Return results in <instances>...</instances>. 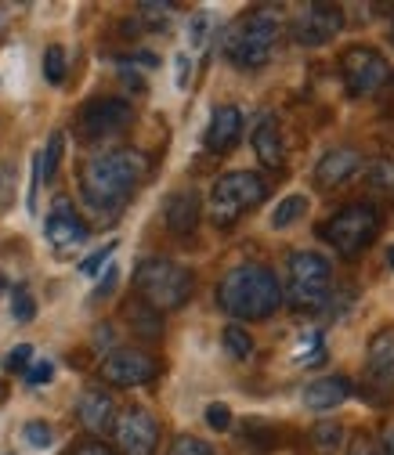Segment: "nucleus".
I'll return each instance as SVG.
<instances>
[{"label":"nucleus","instance_id":"393cba45","mask_svg":"<svg viewBox=\"0 0 394 455\" xmlns=\"http://www.w3.org/2000/svg\"><path fill=\"white\" fill-rule=\"evenodd\" d=\"M221 344H224V351H229V358H236V362H246L250 355H253V339H250V332L243 329V325H224V332H221Z\"/></svg>","mask_w":394,"mask_h":455},{"label":"nucleus","instance_id":"c03bdc74","mask_svg":"<svg viewBox=\"0 0 394 455\" xmlns=\"http://www.w3.org/2000/svg\"><path fill=\"white\" fill-rule=\"evenodd\" d=\"M4 29H8V8L0 4V36H4Z\"/></svg>","mask_w":394,"mask_h":455},{"label":"nucleus","instance_id":"7c9ffc66","mask_svg":"<svg viewBox=\"0 0 394 455\" xmlns=\"http://www.w3.org/2000/svg\"><path fill=\"white\" fill-rule=\"evenodd\" d=\"M166 455H213V448L196 434H178L174 444L166 448Z\"/></svg>","mask_w":394,"mask_h":455},{"label":"nucleus","instance_id":"a18cd8bd","mask_svg":"<svg viewBox=\"0 0 394 455\" xmlns=\"http://www.w3.org/2000/svg\"><path fill=\"white\" fill-rule=\"evenodd\" d=\"M4 290H8V275L0 271V297H4Z\"/></svg>","mask_w":394,"mask_h":455},{"label":"nucleus","instance_id":"a211bd4d","mask_svg":"<svg viewBox=\"0 0 394 455\" xmlns=\"http://www.w3.org/2000/svg\"><path fill=\"white\" fill-rule=\"evenodd\" d=\"M351 394H355V383L348 376H318L301 390V402L311 412H333V409H341Z\"/></svg>","mask_w":394,"mask_h":455},{"label":"nucleus","instance_id":"49530a36","mask_svg":"<svg viewBox=\"0 0 394 455\" xmlns=\"http://www.w3.org/2000/svg\"><path fill=\"white\" fill-rule=\"evenodd\" d=\"M0 402H8V383H0Z\"/></svg>","mask_w":394,"mask_h":455},{"label":"nucleus","instance_id":"dca6fc26","mask_svg":"<svg viewBox=\"0 0 394 455\" xmlns=\"http://www.w3.org/2000/svg\"><path fill=\"white\" fill-rule=\"evenodd\" d=\"M76 419L87 434L105 437V434H112V427H117V402H112L105 390L87 387L80 394V402H76Z\"/></svg>","mask_w":394,"mask_h":455},{"label":"nucleus","instance_id":"4468645a","mask_svg":"<svg viewBox=\"0 0 394 455\" xmlns=\"http://www.w3.org/2000/svg\"><path fill=\"white\" fill-rule=\"evenodd\" d=\"M243 141V112L236 105H217L210 112V124L203 131V145L213 156H229Z\"/></svg>","mask_w":394,"mask_h":455},{"label":"nucleus","instance_id":"412c9836","mask_svg":"<svg viewBox=\"0 0 394 455\" xmlns=\"http://www.w3.org/2000/svg\"><path fill=\"white\" fill-rule=\"evenodd\" d=\"M290 362H293V365H301V369H318V365L326 362V339H322V332H318V329H308V332H301V336H297Z\"/></svg>","mask_w":394,"mask_h":455},{"label":"nucleus","instance_id":"423d86ee","mask_svg":"<svg viewBox=\"0 0 394 455\" xmlns=\"http://www.w3.org/2000/svg\"><path fill=\"white\" fill-rule=\"evenodd\" d=\"M333 293V264L315 250H297L286 257V293L283 300L293 311H326V300Z\"/></svg>","mask_w":394,"mask_h":455},{"label":"nucleus","instance_id":"6e6552de","mask_svg":"<svg viewBox=\"0 0 394 455\" xmlns=\"http://www.w3.org/2000/svg\"><path fill=\"white\" fill-rule=\"evenodd\" d=\"M341 80L348 98H369L390 80V62L369 44H355L341 54Z\"/></svg>","mask_w":394,"mask_h":455},{"label":"nucleus","instance_id":"de8ad7c7","mask_svg":"<svg viewBox=\"0 0 394 455\" xmlns=\"http://www.w3.org/2000/svg\"><path fill=\"white\" fill-rule=\"evenodd\" d=\"M387 267H394V246L387 250Z\"/></svg>","mask_w":394,"mask_h":455},{"label":"nucleus","instance_id":"aec40b11","mask_svg":"<svg viewBox=\"0 0 394 455\" xmlns=\"http://www.w3.org/2000/svg\"><path fill=\"white\" fill-rule=\"evenodd\" d=\"M366 376H369V383L394 387V325L380 329V332L369 339V351H366Z\"/></svg>","mask_w":394,"mask_h":455},{"label":"nucleus","instance_id":"f257e3e1","mask_svg":"<svg viewBox=\"0 0 394 455\" xmlns=\"http://www.w3.org/2000/svg\"><path fill=\"white\" fill-rule=\"evenodd\" d=\"M149 174V159L138 148H112L80 166V192L94 213H120Z\"/></svg>","mask_w":394,"mask_h":455},{"label":"nucleus","instance_id":"39448f33","mask_svg":"<svg viewBox=\"0 0 394 455\" xmlns=\"http://www.w3.org/2000/svg\"><path fill=\"white\" fill-rule=\"evenodd\" d=\"M380 210L373 203H348L336 210L326 224H318V239H326L333 246L336 257L344 260H358L380 235Z\"/></svg>","mask_w":394,"mask_h":455},{"label":"nucleus","instance_id":"9d476101","mask_svg":"<svg viewBox=\"0 0 394 455\" xmlns=\"http://www.w3.org/2000/svg\"><path fill=\"white\" fill-rule=\"evenodd\" d=\"M344 22L348 19H344V8L341 4H304L293 15L290 36L301 47H326V44H333V36H341Z\"/></svg>","mask_w":394,"mask_h":455},{"label":"nucleus","instance_id":"9b49d317","mask_svg":"<svg viewBox=\"0 0 394 455\" xmlns=\"http://www.w3.org/2000/svg\"><path fill=\"white\" fill-rule=\"evenodd\" d=\"M98 372L109 387H145L159 376V362L138 347H117L101 358Z\"/></svg>","mask_w":394,"mask_h":455},{"label":"nucleus","instance_id":"0eeeda50","mask_svg":"<svg viewBox=\"0 0 394 455\" xmlns=\"http://www.w3.org/2000/svg\"><path fill=\"white\" fill-rule=\"evenodd\" d=\"M264 199H268V181L261 174H253V170H229V174H221L213 181L206 213L217 228H232L239 217L257 210Z\"/></svg>","mask_w":394,"mask_h":455},{"label":"nucleus","instance_id":"2eb2a0df","mask_svg":"<svg viewBox=\"0 0 394 455\" xmlns=\"http://www.w3.org/2000/svg\"><path fill=\"white\" fill-rule=\"evenodd\" d=\"M362 170V152L351 148V145H341V148H329L318 163H315V185L318 188H341L344 181H351Z\"/></svg>","mask_w":394,"mask_h":455},{"label":"nucleus","instance_id":"cd10ccee","mask_svg":"<svg viewBox=\"0 0 394 455\" xmlns=\"http://www.w3.org/2000/svg\"><path fill=\"white\" fill-rule=\"evenodd\" d=\"M174 8L171 4H138V26L141 29H163L171 22Z\"/></svg>","mask_w":394,"mask_h":455},{"label":"nucleus","instance_id":"5701e85b","mask_svg":"<svg viewBox=\"0 0 394 455\" xmlns=\"http://www.w3.org/2000/svg\"><path fill=\"white\" fill-rule=\"evenodd\" d=\"M308 206H311L308 196H286L283 203L271 210V228H275V232H286V228H293L308 213Z\"/></svg>","mask_w":394,"mask_h":455},{"label":"nucleus","instance_id":"20e7f679","mask_svg":"<svg viewBox=\"0 0 394 455\" xmlns=\"http://www.w3.org/2000/svg\"><path fill=\"white\" fill-rule=\"evenodd\" d=\"M278 29H283L278 8H257L229 29V36H224V54H229V62L236 69H261L271 62Z\"/></svg>","mask_w":394,"mask_h":455},{"label":"nucleus","instance_id":"79ce46f5","mask_svg":"<svg viewBox=\"0 0 394 455\" xmlns=\"http://www.w3.org/2000/svg\"><path fill=\"white\" fill-rule=\"evenodd\" d=\"M12 188H15V166L0 174V206H12Z\"/></svg>","mask_w":394,"mask_h":455},{"label":"nucleus","instance_id":"72a5a7b5","mask_svg":"<svg viewBox=\"0 0 394 455\" xmlns=\"http://www.w3.org/2000/svg\"><path fill=\"white\" fill-rule=\"evenodd\" d=\"M369 181H373V188L390 192L394 188V159H376L369 170Z\"/></svg>","mask_w":394,"mask_h":455},{"label":"nucleus","instance_id":"c9c22d12","mask_svg":"<svg viewBox=\"0 0 394 455\" xmlns=\"http://www.w3.org/2000/svg\"><path fill=\"white\" fill-rule=\"evenodd\" d=\"M29 362H33V347L29 344H19V347H12L4 355V372H26Z\"/></svg>","mask_w":394,"mask_h":455},{"label":"nucleus","instance_id":"f704fd0d","mask_svg":"<svg viewBox=\"0 0 394 455\" xmlns=\"http://www.w3.org/2000/svg\"><path fill=\"white\" fill-rule=\"evenodd\" d=\"M120 286V267L117 264H105L101 267V278H98V286H94V300H105L112 297V290Z\"/></svg>","mask_w":394,"mask_h":455},{"label":"nucleus","instance_id":"7ed1b4c3","mask_svg":"<svg viewBox=\"0 0 394 455\" xmlns=\"http://www.w3.org/2000/svg\"><path fill=\"white\" fill-rule=\"evenodd\" d=\"M134 290L141 297V304H149L152 311H181L192 300L196 278L185 264L171 260V257H145L134 267Z\"/></svg>","mask_w":394,"mask_h":455},{"label":"nucleus","instance_id":"1a4fd4ad","mask_svg":"<svg viewBox=\"0 0 394 455\" xmlns=\"http://www.w3.org/2000/svg\"><path fill=\"white\" fill-rule=\"evenodd\" d=\"M134 124V105L127 98H91L80 116H76V127H80V138L84 141H101V138H112Z\"/></svg>","mask_w":394,"mask_h":455},{"label":"nucleus","instance_id":"bb28decb","mask_svg":"<svg viewBox=\"0 0 394 455\" xmlns=\"http://www.w3.org/2000/svg\"><path fill=\"white\" fill-rule=\"evenodd\" d=\"M44 80L59 87L66 80V47L62 44H51L44 51Z\"/></svg>","mask_w":394,"mask_h":455},{"label":"nucleus","instance_id":"c756f323","mask_svg":"<svg viewBox=\"0 0 394 455\" xmlns=\"http://www.w3.org/2000/svg\"><path fill=\"white\" fill-rule=\"evenodd\" d=\"M12 318L15 322H33L36 318V300H33L29 286H15L12 290Z\"/></svg>","mask_w":394,"mask_h":455},{"label":"nucleus","instance_id":"ddd939ff","mask_svg":"<svg viewBox=\"0 0 394 455\" xmlns=\"http://www.w3.org/2000/svg\"><path fill=\"white\" fill-rule=\"evenodd\" d=\"M44 235H47V243L59 250V253H69V250H76V246L87 243L91 228L84 224V217L76 213V206H73L66 196H59V199L51 203V210H47Z\"/></svg>","mask_w":394,"mask_h":455},{"label":"nucleus","instance_id":"f03ea898","mask_svg":"<svg viewBox=\"0 0 394 455\" xmlns=\"http://www.w3.org/2000/svg\"><path fill=\"white\" fill-rule=\"evenodd\" d=\"M217 307L239 322H264L283 307V286L268 264H236L217 282Z\"/></svg>","mask_w":394,"mask_h":455},{"label":"nucleus","instance_id":"f3484780","mask_svg":"<svg viewBox=\"0 0 394 455\" xmlns=\"http://www.w3.org/2000/svg\"><path fill=\"white\" fill-rule=\"evenodd\" d=\"M203 217V199L196 188H181L174 196H166L163 203V224L171 235H192Z\"/></svg>","mask_w":394,"mask_h":455},{"label":"nucleus","instance_id":"473e14b6","mask_svg":"<svg viewBox=\"0 0 394 455\" xmlns=\"http://www.w3.org/2000/svg\"><path fill=\"white\" fill-rule=\"evenodd\" d=\"M203 419H206V427H210V430H217V434L232 430V409L224 405V402H210V405H206V412H203Z\"/></svg>","mask_w":394,"mask_h":455},{"label":"nucleus","instance_id":"4c0bfd02","mask_svg":"<svg viewBox=\"0 0 394 455\" xmlns=\"http://www.w3.org/2000/svg\"><path fill=\"white\" fill-rule=\"evenodd\" d=\"M206 33H210V15H206V12H196V15H192V26H189V40H192V47H203Z\"/></svg>","mask_w":394,"mask_h":455},{"label":"nucleus","instance_id":"6ab92c4d","mask_svg":"<svg viewBox=\"0 0 394 455\" xmlns=\"http://www.w3.org/2000/svg\"><path fill=\"white\" fill-rule=\"evenodd\" d=\"M250 141H253L257 159L268 170H283L286 166V141H283V131H278V120L271 116V112H264V116L253 124Z\"/></svg>","mask_w":394,"mask_h":455},{"label":"nucleus","instance_id":"09e8293b","mask_svg":"<svg viewBox=\"0 0 394 455\" xmlns=\"http://www.w3.org/2000/svg\"><path fill=\"white\" fill-rule=\"evenodd\" d=\"M390 44H394V26H390Z\"/></svg>","mask_w":394,"mask_h":455},{"label":"nucleus","instance_id":"b1692460","mask_svg":"<svg viewBox=\"0 0 394 455\" xmlns=\"http://www.w3.org/2000/svg\"><path fill=\"white\" fill-rule=\"evenodd\" d=\"M341 441H344V427L336 423V419H318L315 430H311V444L318 455H333V451H341Z\"/></svg>","mask_w":394,"mask_h":455},{"label":"nucleus","instance_id":"f8f14e48","mask_svg":"<svg viewBox=\"0 0 394 455\" xmlns=\"http://www.w3.org/2000/svg\"><path fill=\"white\" fill-rule=\"evenodd\" d=\"M112 434H117V444L124 455H156L159 448V423L141 405H127L124 412H117Z\"/></svg>","mask_w":394,"mask_h":455},{"label":"nucleus","instance_id":"a19ab883","mask_svg":"<svg viewBox=\"0 0 394 455\" xmlns=\"http://www.w3.org/2000/svg\"><path fill=\"white\" fill-rule=\"evenodd\" d=\"M69 455H117L112 448H105L101 441H80V444H73V451Z\"/></svg>","mask_w":394,"mask_h":455},{"label":"nucleus","instance_id":"58836bf2","mask_svg":"<svg viewBox=\"0 0 394 455\" xmlns=\"http://www.w3.org/2000/svg\"><path fill=\"white\" fill-rule=\"evenodd\" d=\"M348 455H380V448H376V441L369 434H355L351 444H348Z\"/></svg>","mask_w":394,"mask_h":455},{"label":"nucleus","instance_id":"c85d7f7f","mask_svg":"<svg viewBox=\"0 0 394 455\" xmlns=\"http://www.w3.org/2000/svg\"><path fill=\"white\" fill-rule=\"evenodd\" d=\"M22 441H26L33 451H47L51 441H54V430H51L44 419H29V423L22 427Z\"/></svg>","mask_w":394,"mask_h":455},{"label":"nucleus","instance_id":"e433bc0d","mask_svg":"<svg viewBox=\"0 0 394 455\" xmlns=\"http://www.w3.org/2000/svg\"><path fill=\"white\" fill-rule=\"evenodd\" d=\"M51 376H54V362H47V358H40V362H29V369H26V383H29V387L51 383Z\"/></svg>","mask_w":394,"mask_h":455},{"label":"nucleus","instance_id":"2f4dec72","mask_svg":"<svg viewBox=\"0 0 394 455\" xmlns=\"http://www.w3.org/2000/svg\"><path fill=\"white\" fill-rule=\"evenodd\" d=\"M117 246H120V243H105V246H98L91 257H84V260H80V275H87V278H98V275H101V267L109 264V257L117 253Z\"/></svg>","mask_w":394,"mask_h":455},{"label":"nucleus","instance_id":"37998d69","mask_svg":"<svg viewBox=\"0 0 394 455\" xmlns=\"http://www.w3.org/2000/svg\"><path fill=\"white\" fill-rule=\"evenodd\" d=\"M380 455H394V423H387L383 441H380Z\"/></svg>","mask_w":394,"mask_h":455},{"label":"nucleus","instance_id":"ea45409f","mask_svg":"<svg viewBox=\"0 0 394 455\" xmlns=\"http://www.w3.org/2000/svg\"><path fill=\"white\" fill-rule=\"evenodd\" d=\"M174 84H178V91H185L189 87V80H192V62H189V54H178L174 59Z\"/></svg>","mask_w":394,"mask_h":455},{"label":"nucleus","instance_id":"a878e982","mask_svg":"<svg viewBox=\"0 0 394 455\" xmlns=\"http://www.w3.org/2000/svg\"><path fill=\"white\" fill-rule=\"evenodd\" d=\"M62 152H66V134L54 131L47 138V148L40 152V170H44V181H54V174H59V163H62Z\"/></svg>","mask_w":394,"mask_h":455},{"label":"nucleus","instance_id":"4be33fe9","mask_svg":"<svg viewBox=\"0 0 394 455\" xmlns=\"http://www.w3.org/2000/svg\"><path fill=\"white\" fill-rule=\"evenodd\" d=\"M127 322H131V329H134L138 336H145V339H159V336H163V315L152 311V307L141 304V300L127 307Z\"/></svg>","mask_w":394,"mask_h":455}]
</instances>
